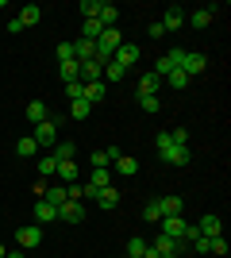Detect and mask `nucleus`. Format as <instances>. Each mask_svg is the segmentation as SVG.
Returning <instances> with one entry per match:
<instances>
[{
    "mask_svg": "<svg viewBox=\"0 0 231 258\" xmlns=\"http://www.w3.org/2000/svg\"><path fill=\"white\" fill-rule=\"evenodd\" d=\"M58 220H66V224H81V220H85V205H81V201H66V205L58 208Z\"/></svg>",
    "mask_w": 231,
    "mask_h": 258,
    "instance_id": "5",
    "label": "nucleus"
},
{
    "mask_svg": "<svg viewBox=\"0 0 231 258\" xmlns=\"http://www.w3.org/2000/svg\"><path fill=\"white\" fill-rule=\"evenodd\" d=\"M58 74H62V81H81V62H62Z\"/></svg>",
    "mask_w": 231,
    "mask_h": 258,
    "instance_id": "27",
    "label": "nucleus"
},
{
    "mask_svg": "<svg viewBox=\"0 0 231 258\" xmlns=\"http://www.w3.org/2000/svg\"><path fill=\"white\" fill-rule=\"evenodd\" d=\"M39 201H46V205H54V208H62V205H66V201H69V197H66V185H46V193L43 197H39Z\"/></svg>",
    "mask_w": 231,
    "mask_h": 258,
    "instance_id": "11",
    "label": "nucleus"
},
{
    "mask_svg": "<svg viewBox=\"0 0 231 258\" xmlns=\"http://www.w3.org/2000/svg\"><path fill=\"white\" fill-rule=\"evenodd\" d=\"M143 220H150V224H158V220H162V212H158V197L143 205Z\"/></svg>",
    "mask_w": 231,
    "mask_h": 258,
    "instance_id": "32",
    "label": "nucleus"
},
{
    "mask_svg": "<svg viewBox=\"0 0 231 258\" xmlns=\"http://www.w3.org/2000/svg\"><path fill=\"white\" fill-rule=\"evenodd\" d=\"M8 258H27V254H23V250H12V254Z\"/></svg>",
    "mask_w": 231,
    "mask_h": 258,
    "instance_id": "44",
    "label": "nucleus"
},
{
    "mask_svg": "<svg viewBox=\"0 0 231 258\" xmlns=\"http://www.w3.org/2000/svg\"><path fill=\"white\" fill-rule=\"evenodd\" d=\"M54 170H58V162H54V154H43V158H39V177H54Z\"/></svg>",
    "mask_w": 231,
    "mask_h": 258,
    "instance_id": "28",
    "label": "nucleus"
},
{
    "mask_svg": "<svg viewBox=\"0 0 231 258\" xmlns=\"http://www.w3.org/2000/svg\"><path fill=\"white\" fill-rule=\"evenodd\" d=\"M39 16H43V8H39V4H27V8H20L16 20H20L23 27H31V23H39Z\"/></svg>",
    "mask_w": 231,
    "mask_h": 258,
    "instance_id": "22",
    "label": "nucleus"
},
{
    "mask_svg": "<svg viewBox=\"0 0 231 258\" xmlns=\"http://www.w3.org/2000/svg\"><path fill=\"white\" fill-rule=\"evenodd\" d=\"M81 16H85V20H97L100 16V0H81Z\"/></svg>",
    "mask_w": 231,
    "mask_h": 258,
    "instance_id": "33",
    "label": "nucleus"
},
{
    "mask_svg": "<svg viewBox=\"0 0 231 258\" xmlns=\"http://www.w3.org/2000/svg\"><path fill=\"white\" fill-rule=\"evenodd\" d=\"M158 89H162V77H158V74H143V81H139V97H158Z\"/></svg>",
    "mask_w": 231,
    "mask_h": 258,
    "instance_id": "16",
    "label": "nucleus"
},
{
    "mask_svg": "<svg viewBox=\"0 0 231 258\" xmlns=\"http://www.w3.org/2000/svg\"><path fill=\"white\" fill-rule=\"evenodd\" d=\"M81 93H85V89H81V81H66V97H69V100H81Z\"/></svg>",
    "mask_w": 231,
    "mask_h": 258,
    "instance_id": "40",
    "label": "nucleus"
},
{
    "mask_svg": "<svg viewBox=\"0 0 231 258\" xmlns=\"http://www.w3.org/2000/svg\"><path fill=\"white\" fill-rule=\"evenodd\" d=\"M58 66H62V62H73V43H58Z\"/></svg>",
    "mask_w": 231,
    "mask_h": 258,
    "instance_id": "34",
    "label": "nucleus"
},
{
    "mask_svg": "<svg viewBox=\"0 0 231 258\" xmlns=\"http://www.w3.org/2000/svg\"><path fill=\"white\" fill-rule=\"evenodd\" d=\"M54 177H58V185H73L77 181V166H73V162H58Z\"/></svg>",
    "mask_w": 231,
    "mask_h": 258,
    "instance_id": "18",
    "label": "nucleus"
},
{
    "mask_svg": "<svg viewBox=\"0 0 231 258\" xmlns=\"http://www.w3.org/2000/svg\"><path fill=\"white\" fill-rule=\"evenodd\" d=\"M158 224H162V235H170V239H185V220H181V216H166V220H158Z\"/></svg>",
    "mask_w": 231,
    "mask_h": 258,
    "instance_id": "6",
    "label": "nucleus"
},
{
    "mask_svg": "<svg viewBox=\"0 0 231 258\" xmlns=\"http://www.w3.org/2000/svg\"><path fill=\"white\" fill-rule=\"evenodd\" d=\"M66 112H69V119H89V112H93V104H89V100L81 97V100H69V108H66Z\"/></svg>",
    "mask_w": 231,
    "mask_h": 258,
    "instance_id": "21",
    "label": "nucleus"
},
{
    "mask_svg": "<svg viewBox=\"0 0 231 258\" xmlns=\"http://www.w3.org/2000/svg\"><path fill=\"white\" fill-rule=\"evenodd\" d=\"M158 23H162V31H177V27H185V8H177V4H174V8H166V16Z\"/></svg>",
    "mask_w": 231,
    "mask_h": 258,
    "instance_id": "7",
    "label": "nucleus"
},
{
    "mask_svg": "<svg viewBox=\"0 0 231 258\" xmlns=\"http://www.w3.org/2000/svg\"><path fill=\"white\" fill-rule=\"evenodd\" d=\"M146 250V239L143 235H131V243H127V254H143Z\"/></svg>",
    "mask_w": 231,
    "mask_h": 258,
    "instance_id": "38",
    "label": "nucleus"
},
{
    "mask_svg": "<svg viewBox=\"0 0 231 258\" xmlns=\"http://www.w3.org/2000/svg\"><path fill=\"white\" fill-rule=\"evenodd\" d=\"M16 154H20V158H35V154H39V143H35L31 135H23V139L16 143Z\"/></svg>",
    "mask_w": 231,
    "mask_h": 258,
    "instance_id": "24",
    "label": "nucleus"
},
{
    "mask_svg": "<svg viewBox=\"0 0 231 258\" xmlns=\"http://www.w3.org/2000/svg\"><path fill=\"white\" fill-rule=\"evenodd\" d=\"M116 173H123V177H135V173H139V162H135L131 154H123V158L116 162Z\"/></svg>",
    "mask_w": 231,
    "mask_h": 258,
    "instance_id": "26",
    "label": "nucleus"
},
{
    "mask_svg": "<svg viewBox=\"0 0 231 258\" xmlns=\"http://www.w3.org/2000/svg\"><path fill=\"white\" fill-rule=\"evenodd\" d=\"M197 231H200V235H208V239H216V235H223V220H220V216H204V220L197 224Z\"/></svg>",
    "mask_w": 231,
    "mask_h": 258,
    "instance_id": "13",
    "label": "nucleus"
},
{
    "mask_svg": "<svg viewBox=\"0 0 231 258\" xmlns=\"http://www.w3.org/2000/svg\"><path fill=\"white\" fill-rule=\"evenodd\" d=\"M127 258H139V254H127Z\"/></svg>",
    "mask_w": 231,
    "mask_h": 258,
    "instance_id": "46",
    "label": "nucleus"
},
{
    "mask_svg": "<svg viewBox=\"0 0 231 258\" xmlns=\"http://www.w3.org/2000/svg\"><path fill=\"white\" fill-rule=\"evenodd\" d=\"M104 158H108V166H112V162L123 158V151H120V147H104Z\"/></svg>",
    "mask_w": 231,
    "mask_h": 258,
    "instance_id": "42",
    "label": "nucleus"
},
{
    "mask_svg": "<svg viewBox=\"0 0 231 258\" xmlns=\"http://www.w3.org/2000/svg\"><path fill=\"white\" fill-rule=\"evenodd\" d=\"M139 104H143V112H158L162 100H158V97H139Z\"/></svg>",
    "mask_w": 231,
    "mask_h": 258,
    "instance_id": "41",
    "label": "nucleus"
},
{
    "mask_svg": "<svg viewBox=\"0 0 231 258\" xmlns=\"http://www.w3.org/2000/svg\"><path fill=\"white\" fill-rule=\"evenodd\" d=\"M35 220H39V224H54V220H58V208L46 205V201H35Z\"/></svg>",
    "mask_w": 231,
    "mask_h": 258,
    "instance_id": "17",
    "label": "nucleus"
},
{
    "mask_svg": "<svg viewBox=\"0 0 231 258\" xmlns=\"http://www.w3.org/2000/svg\"><path fill=\"white\" fill-rule=\"evenodd\" d=\"M139 258H162V254H158V250H154L150 243H146V250H143V254H139Z\"/></svg>",
    "mask_w": 231,
    "mask_h": 258,
    "instance_id": "43",
    "label": "nucleus"
},
{
    "mask_svg": "<svg viewBox=\"0 0 231 258\" xmlns=\"http://www.w3.org/2000/svg\"><path fill=\"white\" fill-rule=\"evenodd\" d=\"M58 127H62V116H50V119H43V123H35L31 139L39 143V147H54L58 143Z\"/></svg>",
    "mask_w": 231,
    "mask_h": 258,
    "instance_id": "1",
    "label": "nucleus"
},
{
    "mask_svg": "<svg viewBox=\"0 0 231 258\" xmlns=\"http://www.w3.org/2000/svg\"><path fill=\"white\" fill-rule=\"evenodd\" d=\"M100 35H104V23H100V20H85V27H81V39H89V43H97Z\"/></svg>",
    "mask_w": 231,
    "mask_h": 258,
    "instance_id": "23",
    "label": "nucleus"
},
{
    "mask_svg": "<svg viewBox=\"0 0 231 258\" xmlns=\"http://www.w3.org/2000/svg\"><path fill=\"white\" fill-rule=\"evenodd\" d=\"M89 166H93V170H108V158H104V151H93Z\"/></svg>",
    "mask_w": 231,
    "mask_h": 258,
    "instance_id": "39",
    "label": "nucleus"
},
{
    "mask_svg": "<svg viewBox=\"0 0 231 258\" xmlns=\"http://www.w3.org/2000/svg\"><path fill=\"white\" fill-rule=\"evenodd\" d=\"M97 205L104 208V212H112V208L120 205V189H116V185H108V189H100V193H97Z\"/></svg>",
    "mask_w": 231,
    "mask_h": 258,
    "instance_id": "15",
    "label": "nucleus"
},
{
    "mask_svg": "<svg viewBox=\"0 0 231 258\" xmlns=\"http://www.w3.org/2000/svg\"><path fill=\"white\" fill-rule=\"evenodd\" d=\"M166 81H170V89H189V74H185V70H170Z\"/></svg>",
    "mask_w": 231,
    "mask_h": 258,
    "instance_id": "29",
    "label": "nucleus"
},
{
    "mask_svg": "<svg viewBox=\"0 0 231 258\" xmlns=\"http://www.w3.org/2000/svg\"><path fill=\"white\" fill-rule=\"evenodd\" d=\"M189 247L197 250V254H208V250H212V239H208V235H197L193 243H189Z\"/></svg>",
    "mask_w": 231,
    "mask_h": 258,
    "instance_id": "35",
    "label": "nucleus"
},
{
    "mask_svg": "<svg viewBox=\"0 0 231 258\" xmlns=\"http://www.w3.org/2000/svg\"><path fill=\"white\" fill-rule=\"evenodd\" d=\"M181 70H185L189 77H193V74H204V70H208V58H204V54L185 50V62H181Z\"/></svg>",
    "mask_w": 231,
    "mask_h": 258,
    "instance_id": "9",
    "label": "nucleus"
},
{
    "mask_svg": "<svg viewBox=\"0 0 231 258\" xmlns=\"http://www.w3.org/2000/svg\"><path fill=\"white\" fill-rule=\"evenodd\" d=\"M16 243H20V250L39 247V243H43V227H39V224H35V227H20V231H16Z\"/></svg>",
    "mask_w": 231,
    "mask_h": 258,
    "instance_id": "4",
    "label": "nucleus"
},
{
    "mask_svg": "<svg viewBox=\"0 0 231 258\" xmlns=\"http://www.w3.org/2000/svg\"><path fill=\"white\" fill-rule=\"evenodd\" d=\"M170 139H174V147H189V131L185 127H174V131H170Z\"/></svg>",
    "mask_w": 231,
    "mask_h": 258,
    "instance_id": "37",
    "label": "nucleus"
},
{
    "mask_svg": "<svg viewBox=\"0 0 231 258\" xmlns=\"http://www.w3.org/2000/svg\"><path fill=\"white\" fill-rule=\"evenodd\" d=\"M139 58H143V50H139L135 43H120V50L112 54V62H116V66H123V70H131V66L139 62Z\"/></svg>",
    "mask_w": 231,
    "mask_h": 258,
    "instance_id": "3",
    "label": "nucleus"
},
{
    "mask_svg": "<svg viewBox=\"0 0 231 258\" xmlns=\"http://www.w3.org/2000/svg\"><path fill=\"white\" fill-rule=\"evenodd\" d=\"M216 12H220V8H216V4H208V8H197V12H193V16H185V23H193V27H197V31H200V27H208V23L216 20Z\"/></svg>",
    "mask_w": 231,
    "mask_h": 258,
    "instance_id": "8",
    "label": "nucleus"
},
{
    "mask_svg": "<svg viewBox=\"0 0 231 258\" xmlns=\"http://www.w3.org/2000/svg\"><path fill=\"white\" fill-rule=\"evenodd\" d=\"M158 158L170 162V166H189V162H193V151H189V147H174V143H170V147H158Z\"/></svg>",
    "mask_w": 231,
    "mask_h": 258,
    "instance_id": "2",
    "label": "nucleus"
},
{
    "mask_svg": "<svg viewBox=\"0 0 231 258\" xmlns=\"http://www.w3.org/2000/svg\"><path fill=\"white\" fill-rule=\"evenodd\" d=\"M50 154H54V162H73L77 143H73V139H58L54 147H50Z\"/></svg>",
    "mask_w": 231,
    "mask_h": 258,
    "instance_id": "10",
    "label": "nucleus"
},
{
    "mask_svg": "<svg viewBox=\"0 0 231 258\" xmlns=\"http://www.w3.org/2000/svg\"><path fill=\"white\" fill-rule=\"evenodd\" d=\"M104 77H108V81H123V77H127V70H123V66H116V62H104Z\"/></svg>",
    "mask_w": 231,
    "mask_h": 258,
    "instance_id": "31",
    "label": "nucleus"
},
{
    "mask_svg": "<svg viewBox=\"0 0 231 258\" xmlns=\"http://www.w3.org/2000/svg\"><path fill=\"white\" fill-rule=\"evenodd\" d=\"M208 254H220V258H227V239H223V235H216V239H212V250H208Z\"/></svg>",
    "mask_w": 231,
    "mask_h": 258,
    "instance_id": "36",
    "label": "nucleus"
},
{
    "mask_svg": "<svg viewBox=\"0 0 231 258\" xmlns=\"http://www.w3.org/2000/svg\"><path fill=\"white\" fill-rule=\"evenodd\" d=\"M81 89H85L81 97H85L89 104H100V100H104V93H108V89H104V81H93V85H81Z\"/></svg>",
    "mask_w": 231,
    "mask_h": 258,
    "instance_id": "19",
    "label": "nucleus"
},
{
    "mask_svg": "<svg viewBox=\"0 0 231 258\" xmlns=\"http://www.w3.org/2000/svg\"><path fill=\"white\" fill-rule=\"evenodd\" d=\"M4 254H8V250H4V243H0V258H4Z\"/></svg>",
    "mask_w": 231,
    "mask_h": 258,
    "instance_id": "45",
    "label": "nucleus"
},
{
    "mask_svg": "<svg viewBox=\"0 0 231 258\" xmlns=\"http://www.w3.org/2000/svg\"><path fill=\"white\" fill-rule=\"evenodd\" d=\"M100 74H104V66H100L97 58L81 62V85H93V81H100Z\"/></svg>",
    "mask_w": 231,
    "mask_h": 258,
    "instance_id": "12",
    "label": "nucleus"
},
{
    "mask_svg": "<svg viewBox=\"0 0 231 258\" xmlns=\"http://www.w3.org/2000/svg\"><path fill=\"white\" fill-rule=\"evenodd\" d=\"M27 119H31V123H43V119H50V108H46L43 100H31V104H27Z\"/></svg>",
    "mask_w": 231,
    "mask_h": 258,
    "instance_id": "20",
    "label": "nucleus"
},
{
    "mask_svg": "<svg viewBox=\"0 0 231 258\" xmlns=\"http://www.w3.org/2000/svg\"><path fill=\"white\" fill-rule=\"evenodd\" d=\"M104 27H116V20H120V8L116 4H100V16H97Z\"/></svg>",
    "mask_w": 231,
    "mask_h": 258,
    "instance_id": "25",
    "label": "nucleus"
},
{
    "mask_svg": "<svg viewBox=\"0 0 231 258\" xmlns=\"http://www.w3.org/2000/svg\"><path fill=\"white\" fill-rule=\"evenodd\" d=\"M89 185H97V189H108V185H112V170H93Z\"/></svg>",
    "mask_w": 231,
    "mask_h": 258,
    "instance_id": "30",
    "label": "nucleus"
},
{
    "mask_svg": "<svg viewBox=\"0 0 231 258\" xmlns=\"http://www.w3.org/2000/svg\"><path fill=\"white\" fill-rule=\"evenodd\" d=\"M181 208H185L181 197H158V212H162V220H166V216H181Z\"/></svg>",
    "mask_w": 231,
    "mask_h": 258,
    "instance_id": "14",
    "label": "nucleus"
}]
</instances>
